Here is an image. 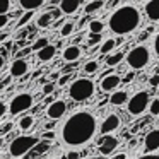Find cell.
<instances>
[{
  "label": "cell",
  "instance_id": "27",
  "mask_svg": "<svg viewBox=\"0 0 159 159\" xmlns=\"http://www.w3.org/2000/svg\"><path fill=\"white\" fill-rule=\"evenodd\" d=\"M103 29H104V24L101 21H98V19L89 21V33H103Z\"/></svg>",
  "mask_w": 159,
  "mask_h": 159
},
{
  "label": "cell",
  "instance_id": "29",
  "mask_svg": "<svg viewBox=\"0 0 159 159\" xmlns=\"http://www.w3.org/2000/svg\"><path fill=\"white\" fill-rule=\"evenodd\" d=\"M33 12H34V11H24V14H22V17L17 21V24H16V26H17V28H22V26H26L29 21H31V17H33Z\"/></svg>",
  "mask_w": 159,
  "mask_h": 159
},
{
  "label": "cell",
  "instance_id": "37",
  "mask_svg": "<svg viewBox=\"0 0 159 159\" xmlns=\"http://www.w3.org/2000/svg\"><path fill=\"white\" fill-rule=\"evenodd\" d=\"M72 79V74H67V75H62V77H58V86H65L69 80Z\"/></svg>",
  "mask_w": 159,
  "mask_h": 159
},
{
  "label": "cell",
  "instance_id": "38",
  "mask_svg": "<svg viewBox=\"0 0 159 159\" xmlns=\"http://www.w3.org/2000/svg\"><path fill=\"white\" fill-rule=\"evenodd\" d=\"M9 21H11V19L7 17V14H0V29L5 28V26L9 24Z\"/></svg>",
  "mask_w": 159,
  "mask_h": 159
},
{
  "label": "cell",
  "instance_id": "5",
  "mask_svg": "<svg viewBox=\"0 0 159 159\" xmlns=\"http://www.w3.org/2000/svg\"><path fill=\"white\" fill-rule=\"evenodd\" d=\"M149 60H151V52L144 45H139L135 48H132L127 55V63L132 70H140L144 67H147Z\"/></svg>",
  "mask_w": 159,
  "mask_h": 159
},
{
  "label": "cell",
  "instance_id": "47",
  "mask_svg": "<svg viewBox=\"0 0 159 159\" xmlns=\"http://www.w3.org/2000/svg\"><path fill=\"white\" fill-rule=\"evenodd\" d=\"M58 77H60V72H53V74H50V79H52V80H58Z\"/></svg>",
  "mask_w": 159,
  "mask_h": 159
},
{
  "label": "cell",
  "instance_id": "33",
  "mask_svg": "<svg viewBox=\"0 0 159 159\" xmlns=\"http://www.w3.org/2000/svg\"><path fill=\"white\" fill-rule=\"evenodd\" d=\"M33 149H36V154H34V156H39L41 152H45L46 149H48V144H46V142H41V140H38V144H36Z\"/></svg>",
  "mask_w": 159,
  "mask_h": 159
},
{
  "label": "cell",
  "instance_id": "14",
  "mask_svg": "<svg viewBox=\"0 0 159 159\" xmlns=\"http://www.w3.org/2000/svg\"><path fill=\"white\" fill-rule=\"evenodd\" d=\"M144 144H145V151H149V152L159 151V128L151 130L147 135H145Z\"/></svg>",
  "mask_w": 159,
  "mask_h": 159
},
{
  "label": "cell",
  "instance_id": "3",
  "mask_svg": "<svg viewBox=\"0 0 159 159\" xmlns=\"http://www.w3.org/2000/svg\"><path fill=\"white\" fill-rule=\"evenodd\" d=\"M93 94H94V82L91 79H86V77L75 79L69 87V96L77 103L89 99Z\"/></svg>",
  "mask_w": 159,
  "mask_h": 159
},
{
  "label": "cell",
  "instance_id": "34",
  "mask_svg": "<svg viewBox=\"0 0 159 159\" xmlns=\"http://www.w3.org/2000/svg\"><path fill=\"white\" fill-rule=\"evenodd\" d=\"M11 11V0H0V14H7Z\"/></svg>",
  "mask_w": 159,
  "mask_h": 159
},
{
  "label": "cell",
  "instance_id": "50",
  "mask_svg": "<svg viewBox=\"0 0 159 159\" xmlns=\"http://www.w3.org/2000/svg\"><path fill=\"white\" fill-rule=\"evenodd\" d=\"M4 65H5V57H4V55H0V70L4 69Z\"/></svg>",
  "mask_w": 159,
  "mask_h": 159
},
{
  "label": "cell",
  "instance_id": "42",
  "mask_svg": "<svg viewBox=\"0 0 159 159\" xmlns=\"http://www.w3.org/2000/svg\"><path fill=\"white\" fill-rule=\"evenodd\" d=\"M29 53H31V48H24V50H21V52L17 53V57H16V58H22V57L29 55Z\"/></svg>",
  "mask_w": 159,
  "mask_h": 159
},
{
  "label": "cell",
  "instance_id": "23",
  "mask_svg": "<svg viewBox=\"0 0 159 159\" xmlns=\"http://www.w3.org/2000/svg\"><path fill=\"white\" fill-rule=\"evenodd\" d=\"M104 7L103 0H91L89 4H86V14H94V12L101 11Z\"/></svg>",
  "mask_w": 159,
  "mask_h": 159
},
{
  "label": "cell",
  "instance_id": "32",
  "mask_svg": "<svg viewBox=\"0 0 159 159\" xmlns=\"http://www.w3.org/2000/svg\"><path fill=\"white\" fill-rule=\"evenodd\" d=\"M101 41V33H89V39H87V45L93 46L96 43Z\"/></svg>",
  "mask_w": 159,
  "mask_h": 159
},
{
  "label": "cell",
  "instance_id": "8",
  "mask_svg": "<svg viewBox=\"0 0 159 159\" xmlns=\"http://www.w3.org/2000/svg\"><path fill=\"white\" fill-rule=\"evenodd\" d=\"M118 144H120V142H118V139H116V137H113L111 134H104V135H101L99 140L96 142L98 151H99L103 156L111 154V152H113L115 149L118 147Z\"/></svg>",
  "mask_w": 159,
  "mask_h": 159
},
{
  "label": "cell",
  "instance_id": "45",
  "mask_svg": "<svg viewBox=\"0 0 159 159\" xmlns=\"http://www.w3.org/2000/svg\"><path fill=\"white\" fill-rule=\"evenodd\" d=\"M5 113H7V106L4 104V101H0V118L4 116Z\"/></svg>",
  "mask_w": 159,
  "mask_h": 159
},
{
  "label": "cell",
  "instance_id": "4",
  "mask_svg": "<svg viewBox=\"0 0 159 159\" xmlns=\"http://www.w3.org/2000/svg\"><path fill=\"white\" fill-rule=\"evenodd\" d=\"M38 140L39 139L34 135H17L9 144V154L14 156V157H22L29 151H33V147L38 144Z\"/></svg>",
  "mask_w": 159,
  "mask_h": 159
},
{
  "label": "cell",
  "instance_id": "24",
  "mask_svg": "<svg viewBox=\"0 0 159 159\" xmlns=\"http://www.w3.org/2000/svg\"><path fill=\"white\" fill-rule=\"evenodd\" d=\"M115 46H116V41H115L113 38H108V39H104V41H103V45H101L99 52L103 53V55H108V53L113 52Z\"/></svg>",
  "mask_w": 159,
  "mask_h": 159
},
{
  "label": "cell",
  "instance_id": "12",
  "mask_svg": "<svg viewBox=\"0 0 159 159\" xmlns=\"http://www.w3.org/2000/svg\"><path fill=\"white\" fill-rule=\"evenodd\" d=\"M121 84V77L118 74H108L106 77H103L99 82V89L103 93H113L118 86Z\"/></svg>",
  "mask_w": 159,
  "mask_h": 159
},
{
  "label": "cell",
  "instance_id": "20",
  "mask_svg": "<svg viewBox=\"0 0 159 159\" xmlns=\"http://www.w3.org/2000/svg\"><path fill=\"white\" fill-rule=\"evenodd\" d=\"M45 0H19V5H21L22 11H36L43 5Z\"/></svg>",
  "mask_w": 159,
  "mask_h": 159
},
{
  "label": "cell",
  "instance_id": "26",
  "mask_svg": "<svg viewBox=\"0 0 159 159\" xmlns=\"http://www.w3.org/2000/svg\"><path fill=\"white\" fill-rule=\"evenodd\" d=\"M147 108H149V113H151L152 116H157L159 115V98H154V99L149 101Z\"/></svg>",
  "mask_w": 159,
  "mask_h": 159
},
{
  "label": "cell",
  "instance_id": "18",
  "mask_svg": "<svg viewBox=\"0 0 159 159\" xmlns=\"http://www.w3.org/2000/svg\"><path fill=\"white\" fill-rule=\"evenodd\" d=\"M128 96L125 91H113L110 96V103L113 104V106H123L125 103H127Z\"/></svg>",
  "mask_w": 159,
  "mask_h": 159
},
{
  "label": "cell",
  "instance_id": "17",
  "mask_svg": "<svg viewBox=\"0 0 159 159\" xmlns=\"http://www.w3.org/2000/svg\"><path fill=\"white\" fill-rule=\"evenodd\" d=\"M144 12L151 21H159V0H149L144 7Z\"/></svg>",
  "mask_w": 159,
  "mask_h": 159
},
{
  "label": "cell",
  "instance_id": "43",
  "mask_svg": "<svg viewBox=\"0 0 159 159\" xmlns=\"http://www.w3.org/2000/svg\"><path fill=\"white\" fill-rule=\"evenodd\" d=\"M111 159H127V152H118V154H113Z\"/></svg>",
  "mask_w": 159,
  "mask_h": 159
},
{
  "label": "cell",
  "instance_id": "11",
  "mask_svg": "<svg viewBox=\"0 0 159 159\" xmlns=\"http://www.w3.org/2000/svg\"><path fill=\"white\" fill-rule=\"evenodd\" d=\"M28 70H29L28 60H24V58H16L14 62L11 63L9 74H11L12 79H21V77H24L26 74H28Z\"/></svg>",
  "mask_w": 159,
  "mask_h": 159
},
{
  "label": "cell",
  "instance_id": "48",
  "mask_svg": "<svg viewBox=\"0 0 159 159\" xmlns=\"http://www.w3.org/2000/svg\"><path fill=\"white\" fill-rule=\"evenodd\" d=\"M7 84H9V80H0V91H4L7 87Z\"/></svg>",
  "mask_w": 159,
  "mask_h": 159
},
{
  "label": "cell",
  "instance_id": "41",
  "mask_svg": "<svg viewBox=\"0 0 159 159\" xmlns=\"http://www.w3.org/2000/svg\"><path fill=\"white\" fill-rule=\"evenodd\" d=\"M154 53L159 57V31H157V34H156V38H154Z\"/></svg>",
  "mask_w": 159,
  "mask_h": 159
},
{
  "label": "cell",
  "instance_id": "10",
  "mask_svg": "<svg viewBox=\"0 0 159 159\" xmlns=\"http://www.w3.org/2000/svg\"><path fill=\"white\" fill-rule=\"evenodd\" d=\"M118 128H120V116H118L116 113H110L103 121H101V125H99L101 135H104V134H113L115 130H118Z\"/></svg>",
  "mask_w": 159,
  "mask_h": 159
},
{
  "label": "cell",
  "instance_id": "21",
  "mask_svg": "<svg viewBox=\"0 0 159 159\" xmlns=\"http://www.w3.org/2000/svg\"><path fill=\"white\" fill-rule=\"evenodd\" d=\"M33 125H34V118H33L31 115H26V116H22L21 120H19L17 127L21 128L22 132H28V130H31V128H33Z\"/></svg>",
  "mask_w": 159,
  "mask_h": 159
},
{
  "label": "cell",
  "instance_id": "22",
  "mask_svg": "<svg viewBox=\"0 0 159 159\" xmlns=\"http://www.w3.org/2000/svg\"><path fill=\"white\" fill-rule=\"evenodd\" d=\"M123 58H125V55H123L121 52L113 53V55H108V58H106V65H108V67H116V65H120V63L123 62Z\"/></svg>",
  "mask_w": 159,
  "mask_h": 159
},
{
  "label": "cell",
  "instance_id": "52",
  "mask_svg": "<svg viewBox=\"0 0 159 159\" xmlns=\"http://www.w3.org/2000/svg\"><path fill=\"white\" fill-rule=\"evenodd\" d=\"M39 75H41V70H36V72H34V75H33V77L36 79V77H39Z\"/></svg>",
  "mask_w": 159,
  "mask_h": 159
},
{
  "label": "cell",
  "instance_id": "39",
  "mask_svg": "<svg viewBox=\"0 0 159 159\" xmlns=\"http://www.w3.org/2000/svg\"><path fill=\"white\" fill-rule=\"evenodd\" d=\"M67 159H80V154L77 151H69L67 152Z\"/></svg>",
  "mask_w": 159,
  "mask_h": 159
},
{
  "label": "cell",
  "instance_id": "6",
  "mask_svg": "<svg viewBox=\"0 0 159 159\" xmlns=\"http://www.w3.org/2000/svg\"><path fill=\"white\" fill-rule=\"evenodd\" d=\"M33 104H34V98H33L31 94L29 93H19L11 99L7 110L11 115H19V113H24V111L31 110Z\"/></svg>",
  "mask_w": 159,
  "mask_h": 159
},
{
  "label": "cell",
  "instance_id": "49",
  "mask_svg": "<svg viewBox=\"0 0 159 159\" xmlns=\"http://www.w3.org/2000/svg\"><path fill=\"white\" fill-rule=\"evenodd\" d=\"M140 128H142L140 125H134V127H132V130H130V132H132V134H137V132L140 130Z\"/></svg>",
  "mask_w": 159,
  "mask_h": 159
},
{
  "label": "cell",
  "instance_id": "30",
  "mask_svg": "<svg viewBox=\"0 0 159 159\" xmlns=\"http://www.w3.org/2000/svg\"><path fill=\"white\" fill-rule=\"evenodd\" d=\"M45 45H48V39L46 38H38L34 43L31 45V52H38L39 48H43Z\"/></svg>",
  "mask_w": 159,
  "mask_h": 159
},
{
  "label": "cell",
  "instance_id": "25",
  "mask_svg": "<svg viewBox=\"0 0 159 159\" xmlns=\"http://www.w3.org/2000/svg\"><path fill=\"white\" fill-rule=\"evenodd\" d=\"M74 29H75V24H74V22H65V24L60 28V36H62V38H69L74 33Z\"/></svg>",
  "mask_w": 159,
  "mask_h": 159
},
{
  "label": "cell",
  "instance_id": "1",
  "mask_svg": "<svg viewBox=\"0 0 159 159\" xmlns=\"http://www.w3.org/2000/svg\"><path fill=\"white\" fill-rule=\"evenodd\" d=\"M98 132L96 115L89 110H80L67 118L63 123L60 137L69 147H82L94 139Z\"/></svg>",
  "mask_w": 159,
  "mask_h": 159
},
{
  "label": "cell",
  "instance_id": "35",
  "mask_svg": "<svg viewBox=\"0 0 159 159\" xmlns=\"http://www.w3.org/2000/svg\"><path fill=\"white\" fill-rule=\"evenodd\" d=\"M12 128H14V123H12V121H7V123L2 125V128H0V135H7Z\"/></svg>",
  "mask_w": 159,
  "mask_h": 159
},
{
  "label": "cell",
  "instance_id": "15",
  "mask_svg": "<svg viewBox=\"0 0 159 159\" xmlns=\"http://www.w3.org/2000/svg\"><path fill=\"white\" fill-rule=\"evenodd\" d=\"M82 0H60V12L65 16H72L79 11Z\"/></svg>",
  "mask_w": 159,
  "mask_h": 159
},
{
  "label": "cell",
  "instance_id": "51",
  "mask_svg": "<svg viewBox=\"0 0 159 159\" xmlns=\"http://www.w3.org/2000/svg\"><path fill=\"white\" fill-rule=\"evenodd\" d=\"M86 22H87V17H82V19H80V22H79V28H84Z\"/></svg>",
  "mask_w": 159,
  "mask_h": 159
},
{
  "label": "cell",
  "instance_id": "44",
  "mask_svg": "<svg viewBox=\"0 0 159 159\" xmlns=\"http://www.w3.org/2000/svg\"><path fill=\"white\" fill-rule=\"evenodd\" d=\"M137 159H159V154H145V156H140Z\"/></svg>",
  "mask_w": 159,
  "mask_h": 159
},
{
  "label": "cell",
  "instance_id": "16",
  "mask_svg": "<svg viewBox=\"0 0 159 159\" xmlns=\"http://www.w3.org/2000/svg\"><path fill=\"white\" fill-rule=\"evenodd\" d=\"M55 55H57V46L50 45V43L38 50V60L39 62H50L52 58H55Z\"/></svg>",
  "mask_w": 159,
  "mask_h": 159
},
{
  "label": "cell",
  "instance_id": "40",
  "mask_svg": "<svg viewBox=\"0 0 159 159\" xmlns=\"http://www.w3.org/2000/svg\"><path fill=\"white\" fill-rule=\"evenodd\" d=\"M134 77H135V72H128V74H125V77L121 80L127 84V82H132V80H134Z\"/></svg>",
  "mask_w": 159,
  "mask_h": 159
},
{
  "label": "cell",
  "instance_id": "7",
  "mask_svg": "<svg viewBox=\"0 0 159 159\" xmlns=\"http://www.w3.org/2000/svg\"><path fill=\"white\" fill-rule=\"evenodd\" d=\"M149 101H151V98H149L147 91H139V93H135L134 96L128 99V113L134 115V116L142 115L147 110Z\"/></svg>",
  "mask_w": 159,
  "mask_h": 159
},
{
  "label": "cell",
  "instance_id": "2",
  "mask_svg": "<svg viewBox=\"0 0 159 159\" xmlns=\"http://www.w3.org/2000/svg\"><path fill=\"white\" fill-rule=\"evenodd\" d=\"M140 26V11L135 5H121L108 19V28L118 36L134 33Z\"/></svg>",
  "mask_w": 159,
  "mask_h": 159
},
{
  "label": "cell",
  "instance_id": "28",
  "mask_svg": "<svg viewBox=\"0 0 159 159\" xmlns=\"http://www.w3.org/2000/svg\"><path fill=\"white\" fill-rule=\"evenodd\" d=\"M98 69H99V63L96 62V60H91V62H87L86 65H84V72L86 74H96Z\"/></svg>",
  "mask_w": 159,
  "mask_h": 159
},
{
  "label": "cell",
  "instance_id": "36",
  "mask_svg": "<svg viewBox=\"0 0 159 159\" xmlns=\"http://www.w3.org/2000/svg\"><path fill=\"white\" fill-rule=\"evenodd\" d=\"M149 86H151V87H157L159 86V72L154 74V75L149 79Z\"/></svg>",
  "mask_w": 159,
  "mask_h": 159
},
{
  "label": "cell",
  "instance_id": "9",
  "mask_svg": "<svg viewBox=\"0 0 159 159\" xmlns=\"http://www.w3.org/2000/svg\"><path fill=\"white\" fill-rule=\"evenodd\" d=\"M67 113V103L63 99H55L48 104L46 108V116L50 120H60Z\"/></svg>",
  "mask_w": 159,
  "mask_h": 159
},
{
  "label": "cell",
  "instance_id": "19",
  "mask_svg": "<svg viewBox=\"0 0 159 159\" xmlns=\"http://www.w3.org/2000/svg\"><path fill=\"white\" fill-rule=\"evenodd\" d=\"M53 22V16L52 12H43V14H39L38 17H36V28L43 29V28H50Z\"/></svg>",
  "mask_w": 159,
  "mask_h": 159
},
{
  "label": "cell",
  "instance_id": "13",
  "mask_svg": "<svg viewBox=\"0 0 159 159\" xmlns=\"http://www.w3.org/2000/svg\"><path fill=\"white\" fill-rule=\"evenodd\" d=\"M82 57V48L77 45H69L62 53V58L65 60L67 63H72V62H77V60Z\"/></svg>",
  "mask_w": 159,
  "mask_h": 159
},
{
  "label": "cell",
  "instance_id": "53",
  "mask_svg": "<svg viewBox=\"0 0 159 159\" xmlns=\"http://www.w3.org/2000/svg\"><path fill=\"white\" fill-rule=\"evenodd\" d=\"M2 145H4V140H2V139H0V147H2Z\"/></svg>",
  "mask_w": 159,
  "mask_h": 159
},
{
  "label": "cell",
  "instance_id": "31",
  "mask_svg": "<svg viewBox=\"0 0 159 159\" xmlns=\"http://www.w3.org/2000/svg\"><path fill=\"white\" fill-rule=\"evenodd\" d=\"M41 93H43V96H50V94H53V93H55V84H53V82H46L45 86L41 87Z\"/></svg>",
  "mask_w": 159,
  "mask_h": 159
},
{
  "label": "cell",
  "instance_id": "46",
  "mask_svg": "<svg viewBox=\"0 0 159 159\" xmlns=\"http://www.w3.org/2000/svg\"><path fill=\"white\" fill-rule=\"evenodd\" d=\"M43 137L48 139V140H52V139H55V132H45V134H43Z\"/></svg>",
  "mask_w": 159,
  "mask_h": 159
}]
</instances>
